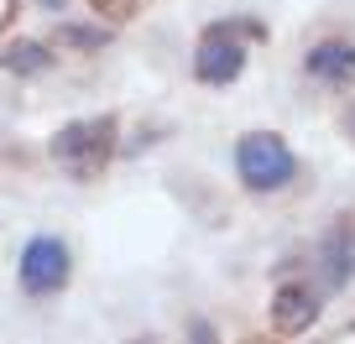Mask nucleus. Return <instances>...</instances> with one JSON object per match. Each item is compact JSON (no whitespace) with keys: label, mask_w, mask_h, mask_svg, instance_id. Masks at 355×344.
Returning a JSON list of instances; mask_svg holds the SVG:
<instances>
[{"label":"nucleus","mask_w":355,"mask_h":344,"mask_svg":"<svg viewBox=\"0 0 355 344\" xmlns=\"http://www.w3.org/2000/svg\"><path fill=\"white\" fill-rule=\"evenodd\" d=\"M110 152H115V120L110 115H100V120H73V125H63V131L53 136L58 167L78 183L100 178V167L110 162Z\"/></svg>","instance_id":"1"},{"label":"nucleus","mask_w":355,"mask_h":344,"mask_svg":"<svg viewBox=\"0 0 355 344\" xmlns=\"http://www.w3.org/2000/svg\"><path fill=\"white\" fill-rule=\"evenodd\" d=\"M251 37H266L256 21H220L204 32L199 42V57H193V73L204 78V84H230L235 73L245 68V42Z\"/></svg>","instance_id":"2"},{"label":"nucleus","mask_w":355,"mask_h":344,"mask_svg":"<svg viewBox=\"0 0 355 344\" xmlns=\"http://www.w3.org/2000/svg\"><path fill=\"white\" fill-rule=\"evenodd\" d=\"M235 167H241V178H245V188H256V193H272V188H282V183H293V152L277 141V136H266V131H251V136H241V146H235Z\"/></svg>","instance_id":"3"},{"label":"nucleus","mask_w":355,"mask_h":344,"mask_svg":"<svg viewBox=\"0 0 355 344\" xmlns=\"http://www.w3.org/2000/svg\"><path fill=\"white\" fill-rule=\"evenodd\" d=\"M68 282V245L53 240V235H42V240H32L21 251V287L26 292H58Z\"/></svg>","instance_id":"4"},{"label":"nucleus","mask_w":355,"mask_h":344,"mask_svg":"<svg viewBox=\"0 0 355 344\" xmlns=\"http://www.w3.org/2000/svg\"><path fill=\"white\" fill-rule=\"evenodd\" d=\"M350 271H355V230L340 224V230H329L324 245H319V282H324V292H334Z\"/></svg>","instance_id":"5"},{"label":"nucleus","mask_w":355,"mask_h":344,"mask_svg":"<svg viewBox=\"0 0 355 344\" xmlns=\"http://www.w3.org/2000/svg\"><path fill=\"white\" fill-rule=\"evenodd\" d=\"M313 318H319V298H313L303 282H288V287H277V302H272V323H277L282 334H303Z\"/></svg>","instance_id":"6"},{"label":"nucleus","mask_w":355,"mask_h":344,"mask_svg":"<svg viewBox=\"0 0 355 344\" xmlns=\"http://www.w3.org/2000/svg\"><path fill=\"white\" fill-rule=\"evenodd\" d=\"M309 73L324 84H350L355 78V47L350 42H319L309 53Z\"/></svg>","instance_id":"7"},{"label":"nucleus","mask_w":355,"mask_h":344,"mask_svg":"<svg viewBox=\"0 0 355 344\" xmlns=\"http://www.w3.org/2000/svg\"><path fill=\"white\" fill-rule=\"evenodd\" d=\"M94 6V16H110V21H125V16H136L146 6V0H89Z\"/></svg>","instance_id":"8"},{"label":"nucleus","mask_w":355,"mask_h":344,"mask_svg":"<svg viewBox=\"0 0 355 344\" xmlns=\"http://www.w3.org/2000/svg\"><path fill=\"white\" fill-rule=\"evenodd\" d=\"M11 68H42V47H32V42H21V47H11Z\"/></svg>","instance_id":"9"},{"label":"nucleus","mask_w":355,"mask_h":344,"mask_svg":"<svg viewBox=\"0 0 355 344\" xmlns=\"http://www.w3.org/2000/svg\"><path fill=\"white\" fill-rule=\"evenodd\" d=\"M193 344H214V334H209V323H193Z\"/></svg>","instance_id":"10"},{"label":"nucleus","mask_w":355,"mask_h":344,"mask_svg":"<svg viewBox=\"0 0 355 344\" xmlns=\"http://www.w3.org/2000/svg\"><path fill=\"white\" fill-rule=\"evenodd\" d=\"M37 6H47V11H53V6H63V0H37Z\"/></svg>","instance_id":"11"},{"label":"nucleus","mask_w":355,"mask_h":344,"mask_svg":"<svg viewBox=\"0 0 355 344\" xmlns=\"http://www.w3.org/2000/svg\"><path fill=\"white\" fill-rule=\"evenodd\" d=\"M245 344H272V339H245Z\"/></svg>","instance_id":"12"},{"label":"nucleus","mask_w":355,"mask_h":344,"mask_svg":"<svg viewBox=\"0 0 355 344\" xmlns=\"http://www.w3.org/2000/svg\"><path fill=\"white\" fill-rule=\"evenodd\" d=\"M141 344H152V339H141Z\"/></svg>","instance_id":"13"}]
</instances>
